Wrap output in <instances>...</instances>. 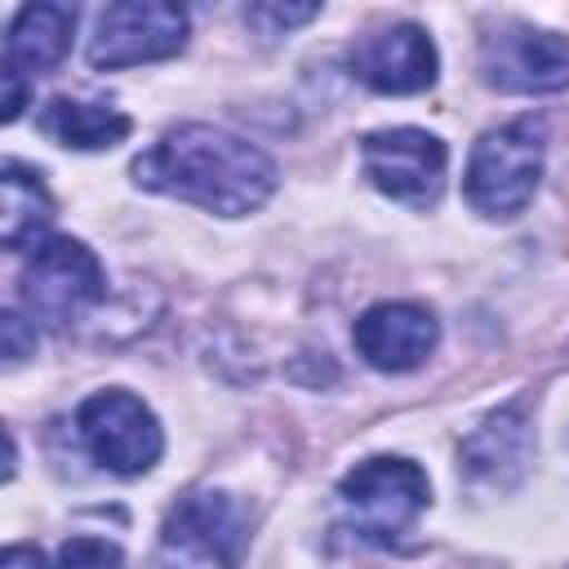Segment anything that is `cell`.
<instances>
[{
    "label": "cell",
    "mask_w": 569,
    "mask_h": 569,
    "mask_svg": "<svg viewBox=\"0 0 569 569\" xmlns=\"http://www.w3.org/2000/svg\"><path fill=\"white\" fill-rule=\"evenodd\" d=\"M320 13V4H280V0H258L244 9V22L258 31V36H284L302 22H311Z\"/></svg>",
    "instance_id": "obj_17"
},
{
    "label": "cell",
    "mask_w": 569,
    "mask_h": 569,
    "mask_svg": "<svg viewBox=\"0 0 569 569\" xmlns=\"http://www.w3.org/2000/svg\"><path fill=\"white\" fill-rule=\"evenodd\" d=\"M129 173L142 191L187 200L218 218H244L262 209L280 182L276 160L262 147L218 124H178L160 133L129 164Z\"/></svg>",
    "instance_id": "obj_1"
},
{
    "label": "cell",
    "mask_w": 569,
    "mask_h": 569,
    "mask_svg": "<svg viewBox=\"0 0 569 569\" xmlns=\"http://www.w3.org/2000/svg\"><path fill=\"white\" fill-rule=\"evenodd\" d=\"M53 222V196L36 169L22 160H4L0 169V240L4 249H36V240Z\"/></svg>",
    "instance_id": "obj_15"
},
{
    "label": "cell",
    "mask_w": 569,
    "mask_h": 569,
    "mask_svg": "<svg viewBox=\"0 0 569 569\" xmlns=\"http://www.w3.org/2000/svg\"><path fill=\"white\" fill-rule=\"evenodd\" d=\"M18 293L31 320L49 329H67L107 298V276L98 253L84 240L53 236V240H40L36 253L27 258Z\"/></svg>",
    "instance_id": "obj_3"
},
{
    "label": "cell",
    "mask_w": 569,
    "mask_h": 569,
    "mask_svg": "<svg viewBox=\"0 0 569 569\" xmlns=\"http://www.w3.org/2000/svg\"><path fill=\"white\" fill-rule=\"evenodd\" d=\"M338 498L356 520L360 538L373 542H391L396 533H405L431 502V485L427 471L409 458L396 453H378L356 462L342 480H338Z\"/></svg>",
    "instance_id": "obj_5"
},
{
    "label": "cell",
    "mask_w": 569,
    "mask_h": 569,
    "mask_svg": "<svg viewBox=\"0 0 569 569\" xmlns=\"http://www.w3.org/2000/svg\"><path fill=\"white\" fill-rule=\"evenodd\" d=\"M351 342L365 356V365L382 373H409L427 365V356L440 342V320L422 302H373L351 325Z\"/></svg>",
    "instance_id": "obj_11"
},
{
    "label": "cell",
    "mask_w": 569,
    "mask_h": 569,
    "mask_svg": "<svg viewBox=\"0 0 569 569\" xmlns=\"http://www.w3.org/2000/svg\"><path fill=\"white\" fill-rule=\"evenodd\" d=\"M480 76L498 93L569 89V40L529 22H498L480 36Z\"/></svg>",
    "instance_id": "obj_8"
},
{
    "label": "cell",
    "mask_w": 569,
    "mask_h": 569,
    "mask_svg": "<svg viewBox=\"0 0 569 569\" xmlns=\"http://www.w3.org/2000/svg\"><path fill=\"white\" fill-rule=\"evenodd\" d=\"M462 458V471L476 480V485H489V489H507L525 476L529 458H533V436H529V422H525V409L520 405H507L498 413H489L458 449Z\"/></svg>",
    "instance_id": "obj_12"
},
{
    "label": "cell",
    "mask_w": 569,
    "mask_h": 569,
    "mask_svg": "<svg viewBox=\"0 0 569 569\" xmlns=\"http://www.w3.org/2000/svg\"><path fill=\"white\" fill-rule=\"evenodd\" d=\"M542 160H547L542 120L520 116L498 129H485L476 138L467 173H462L467 204L485 218H516L542 182Z\"/></svg>",
    "instance_id": "obj_2"
},
{
    "label": "cell",
    "mask_w": 569,
    "mask_h": 569,
    "mask_svg": "<svg viewBox=\"0 0 569 569\" xmlns=\"http://www.w3.org/2000/svg\"><path fill=\"white\" fill-rule=\"evenodd\" d=\"M76 436L98 467H107L111 476H124V480L147 476L164 453V431H160L156 413L124 387L93 391L76 409Z\"/></svg>",
    "instance_id": "obj_4"
},
{
    "label": "cell",
    "mask_w": 569,
    "mask_h": 569,
    "mask_svg": "<svg viewBox=\"0 0 569 569\" xmlns=\"http://www.w3.org/2000/svg\"><path fill=\"white\" fill-rule=\"evenodd\" d=\"M187 9L169 0H120L98 13V31L89 40V62L98 71L164 62L187 49Z\"/></svg>",
    "instance_id": "obj_7"
},
{
    "label": "cell",
    "mask_w": 569,
    "mask_h": 569,
    "mask_svg": "<svg viewBox=\"0 0 569 569\" xmlns=\"http://www.w3.org/2000/svg\"><path fill=\"white\" fill-rule=\"evenodd\" d=\"M160 542L169 556H182L200 569H240L249 551V511L231 493L196 489L173 502Z\"/></svg>",
    "instance_id": "obj_9"
},
{
    "label": "cell",
    "mask_w": 569,
    "mask_h": 569,
    "mask_svg": "<svg viewBox=\"0 0 569 569\" xmlns=\"http://www.w3.org/2000/svg\"><path fill=\"white\" fill-rule=\"evenodd\" d=\"M71 31H76V9L71 4H22L9 22L4 36V67L36 80L49 76L67 49H71Z\"/></svg>",
    "instance_id": "obj_13"
},
{
    "label": "cell",
    "mask_w": 569,
    "mask_h": 569,
    "mask_svg": "<svg viewBox=\"0 0 569 569\" xmlns=\"http://www.w3.org/2000/svg\"><path fill=\"white\" fill-rule=\"evenodd\" d=\"M360 164H365V178L396 204L436 209L445 196L449 147L427 129L396 124V129H373L360 138Z\"/></svg>",
    "instance_id": "obj_6"
},
{
    "label": "cell",
    "mask_w": 569,
    "mask_h": 569,
    "mask_svg": "<svg viewBox=\"0 0 569 569\" xmlns=\"http://www.w3.org/2000/svg\"><path fill=\"white\" fill-rule=\"evenodd\" d=\"M0 356H4V365L13 369V365H22L27 356H36V325H27L13 307L0 316Z\"/></svg>",
    "instance_id": "obj_18"
},
{
    "label": "cell",
    "mask_w": 569,
    "mask_h": 569,
    "mask_svg": "<svg viewBox=\"0 0 569 569\" xmlns=\"http://www.w3.org/2000/svg\"><path fill=\"white\" fill-rule=\"evenodd\" d=\"M40 133L71 151H107L129 138L133 120L107 102H80V98H49L36 116Z\"/></svg>",
    "instance_id": "obj_14"
},
{
    "label": "cell",
    "mask_w": 569,
    "mask_h": 569,
    "mask_svg": "<svg viewBox=\"0 0 569 569\" xmlns=\"http://www.w3.org/2000/svg\"><path fill=\"white\" fill-rule=\"evenodd\" d=\"M0 84H4V98H0V120L4 124H13L18 116H22V107H27V76H18V71H0Z\"/></svg>",
    "instance_id": "obj_19"
},
{
    "label": "cell",
    "mask_w": 569,
    "mask_h": 569,
    "mask_svg": "<svg viewBox=\"0 0 569 569\" xmlns=\"http://www.w3.org/2000/svg\"><path fill=\"white\" fill-rule=\"evenodd\" d=\"M120 565H124V551L107 538H93V533L67 538L58 547V569H120Z\"/></svg>",
    "instance_id": "obj_16"
},
{
    "label": "cell",
    "mask_w": 569,
    "mask_h": 569,
    "mask_svg": "<svg viewBox=\"0 0 569 569\" xmlns=\"http://www.w3.org/2000/svg\"><path fill=\"white\" fill-rule=\"evenodd\" d=\"M0 569H49V565H44V556H40L36 547H27V542H13V547H4V556H0Z\"/></svg>",
    "instance_id": "obj_20"
},
{
    "label": "cell",
    "mask_w": 569,
    "mask_h": 569,
    "mask_svg": "<svg viewBox=\"0 0 569 569\" xmlns=\"http://www.w3.org/2000/svg\"><path fill=\"white\" fill-rule=\"evenodd\" d=\"M351 76L373 93H422L436 84L440 53L418 22H391L365 31L347 53Z\"/></svg>",
    "instance_id": "obj_10"
}]
</instances>
